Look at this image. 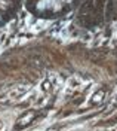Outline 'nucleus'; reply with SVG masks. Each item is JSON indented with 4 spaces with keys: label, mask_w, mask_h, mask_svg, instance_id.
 I'll return each mask as SVG.
<instances>
[{
    "label": "nucleus",
    "mask_w": 117,
    "mask_h": 131,
    "mask_svg": "<svg viewBox=\"0 0 117 131\" xmlns=\"http://www.w3.org/2000/svg\"><path fill=\"white\" fill-rule=\"evenodd\" d=\"M82 0H25L30 14L43 19H55L67 15Z\"/></svg>",
    "instance_id": "obj_1"
},
{
    "label": "nucleus",
    "mask_w": 117,
    "mask_h": 131,
    "mask_svg": "<svg viewBox=\"0 0 117 131\" xmlns=\"http://www.w3.org/2000/svg\"><path fill=\"white\" fill-rule=\"evenodd\" d=\"M25 0H0V27L17 15Z\"/></svg>",
    "instance_id": "obj_2"
}]
</instances>
